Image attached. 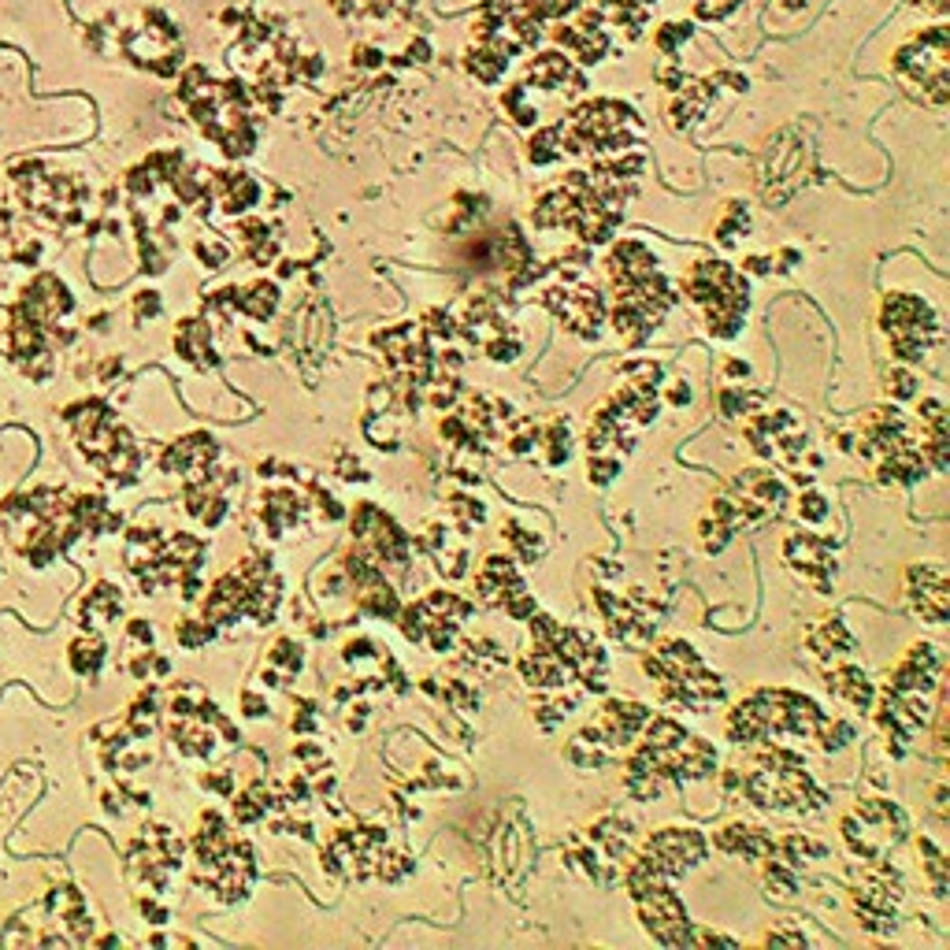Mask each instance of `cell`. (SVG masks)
Instances as JSON below:
<instances>
[{
    "mask_svg": "<svg viewBox=\"0 0 950 950\" xmlns=\"http://www.w3.org/2000/svg\"><path fill=\"white\" fill-rule=\"evenodd\" d=\"M913 579H921V594H913V609L932 624L947 620V583L939 568H917Z\"/></svg>",
    "mask_w": 950,
    "mask_h": 950,
    "instance_id": "1",
    "label": "cell"
},
{
    "mask_svg": "<svg viewBox=\"0 0 950 950\" xmlns=\"http://www.w3.org/2000/svg\"><path fill=\"white\" fill-rule=\"evenodd\" d=\"M835 694H843V698H850L854 706H869V698H873V691H869V683H865V676H861L858 668H843V672H835L832 680Z\"/></svg>",
    "mask_w": 950,
    "mask_h": 950,
    "instance_id": "2",
    "label": "cell"
}]
</instances>
